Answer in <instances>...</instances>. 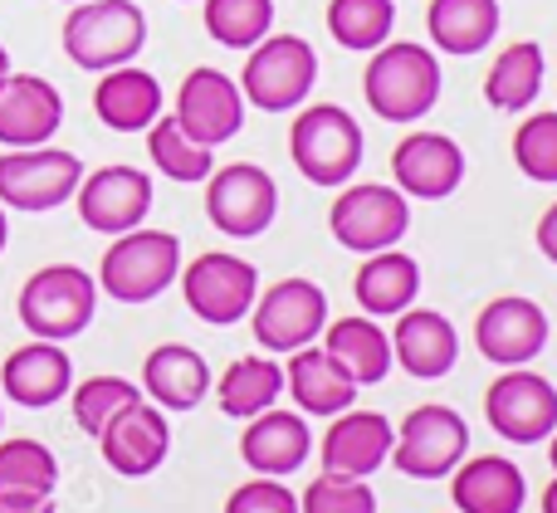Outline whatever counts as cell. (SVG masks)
<instances>
[{
    "instance_id": "obj_14",
    "label": "cell",
    "mask_w": 557,
    "mask_h": 513,
    "mask_svg": "<svg viewBox=\"0 0 557 513\" xmlns=\"http://www.w3.org/2000/svg\"><path fill=\"white\" fill-rule=\"evenodd\" d=\"M176 127H182L191 142L201 147H221L231 142L235 133L245 127V93L231 74L221 68H191L176 88Z\"/></svg>"
},
{
    "instance_id": "obj_8",
    "label": "cell",
    "mask_w": 557,
    "mask_h": 513,
    "mask_svg": "<svg viewBox=\"0 0 557 513\" xmlns=\"http://www.w3.org/2000/svg\"><path fill=\"white\" fill-rule=\"evenodd\" d=\"M176 279H182L186 309L201 323H211V328L240 323L245 313L255 309V299H260V270L225 250H211V254H201V260H191Z\"/></svg>"
},
{
    "instance_id": "obj_2",
    "label": "cell",
    "mask_w": 557,
    "mask_h": 513,
    "mask_svg": "<svg viewBox=\"0 0 557 513\" xmlns=\"http://www.w3.org/2000/svg\"><path fill=\"white\" fill-rule=\"evenodd\" d=\"M147 45V15L137 0H78L64 20V54L88 74L133 64Z\"/></svg>"
},
{
    "instance_id": "obj_36",
    "label": "cell",
    "mask_w": 557,
    "mask_h": 513,
    "mask_svg": "<svg viewBox=\"0 0 557 513\" xmlns=\"http://www.w3.org/2000/svg\"><path fill=\"white\" fill-rule=\"evenodd\" d=\"M206 29L225 49H255L274 29V0H206Z\"/></svg>"
},
{
    "instance_id": "obj_1",
    "label": "cell",
    "mask_w": 557,
    "mask_h": 513,
    "mask_svg": "<svg viewBox=\"0 0 557 513\" xmlns=\"http://www.w3.org/2000/svg\"><path fill=\"white\" fill-rule=\"evenodd\" d=\"M362 93L382 123H421L441 103V59L425 45H376L362 74Z\"/></svg>"
},
{
    "instance_id": "obj_18",
    "label": "cell",
    "mask_w": 557,
    "mask_h": 513,
    "mask_svg": "<svg viewBox=\"0 0 557 513\" xmlns=\"http://www.w3.org/2000/svg\"><path fill=\"white\" fill-rule=\"evenodd\" d=\"M396 191L411 201H445L465 182V152L445 133H411L392 152Z\"/></svg>"
},
{
    "instance_id": "obj_22",
    "label": "cell",
    "mask_w": 557,
    "mask_h": 513,
    "mask_svg": "<svg viewBox=\"0 0 557 513\" xmlns=\"http://www.w3.org/2000/svg\"><path fill=\"white\" fill-rule=\"evenodd\" d=\"M0 387H5V397L20 401V406L45 411V406H54L59 397H69V387H74V362H69V352L59 348V342L35 338L5 358Z\"/></svg>"
},
{
    "instance_id": "obj_30",
    "label": "cell",
    "mask_w": 557,
    "mask_h": 513,
    "mask_svg": "<svg viewBox=\"0 0 557 513\" xmlns=\"http://www.w3.org/2000/svg\"><path fill=\"white\" fill-rule=\"evenodd\" d=\"M323 352L357 381V387H372L392 372V338L376 328V318H337L323 338Z\"/></svg>"
},
{
    "instance_id": "obj_34",
    "label": "cell",
    "mask_w": 557,
    "mask_h": 513,
    "mask_svg": "<svg viewBox=\"0 0 557 513\" xmlns=\"http://www.w3.org/2000/svg\"><path fill=\"white\" fill-rule=\"evenodd\" d=\"M147 157L157 162V172L172 176V182H182V186L206 182V176L215 172L211 147L191 142V137L176 127V117H157V123L147 127Z\"/></svg>"
},
{
    "instance_id": "obj_41",
    "label": "cell",
    "mask_w": 557,
    "mask_h": 513,
    "mask_svg": "<svg viewBox=\"0 0 557 513\" xmlns=\"http://www.w3.org/2000/svg\"><path fill=\"white\" fill-rule=\"evenodd\" d=\"M0 513H54V495H0Z\"/></svg>"
},
{
    "instance_id": "obj_11",
    "label": "cell",
    "mask_w": 557,
    "mask_h": 513,
    "mask_svg": "<svg viewBox=\"0 0 557 513\" xmlns=\"http://www.w3.org/2000/svg\"><path fill=\"white\" fill-rule=\"evenodd\" d=\"M206 215L231 240H255L274 225L278 215V186L264 166L231 162L206 176Z\"/></svg>"
},
{
    "instance_id": "obj_38",
    "label": "cell",
    "mask_w": 557,
    "mask_h": 513,
    "mask_svg": "<svg viewBox=\"0 0 557 513\" xmlns=\"http://www.w3.org/2000/svg\"><path fill=\"white\" fill-rule=\"evenodd\" d=\"M513 162L529 182L557 186V108L553 113H533L513 133Z\"/></svg>"
},
{
    "instance_id": "obj_17",
    "label": "cell",
    "mask_w": 557,
    "mask_h": 513,
    "mask_svg": "<svg viewBox=\"0 0 557 513\" xmlns=\"http://www.w3.org/2000/svg\"><path fill=\"white\" fill-rule=\"evenodd\" d=\"M108 470L123 479H147L162 470L166 450H172V426H166V411L152 401H137V406L117 411L108 421V430L98 436Z\"/></svg>"
},
{
    "instance_id": "obj_13",
    "label": "cell",
    "mask_w": 557,
    "mask_h": 513,
    "mask_svg": "<svg viewBox=\"0 0 557 513\" xmlns=\"http://www.w3.org/2000/svg\"><path fill=\"white\" fill-rule=\"evenodd\" d=\"M484 416L513 446H539L557 430V387L529 367H509L484 391Z\"/></svg>"
},
{
    "instance_id": "obj_45",
    "label": "cell",
    "mask_w": 557,
    "mask_h": 513,
    "mask_svg": "<svg viewBox=\"0 0 557 513\" xmlns=\"http://www.w3.org/2000/svg\"><path fill=\"white\" fill-rule=\"evenodd\" d=\"M10 74V54H5V45H0V78Z\"/></svg>"
},
{
    "instance_id": "obj_43",
    "label": "cell",
    "mask_w": 557,
    "mask_h": 513,
    "mask_svg": "<svg viewBox=\"0 0 557 513\" xmlns=\"http://www.w3.org/2000/svg\"><path fill=\"white\" fill-rule=\"evenodd\" d=\"M543 513H557V479L543 489Z\"/></svg>"
},
{
    "instance_id": "obj_28",
    "label": "cell",
    "mask_w": 557,
    "mask_h": 513,
    "mask_svg": "<svg viewBox=\"0 0 557 513\" xmlns=\"http://www.w3.org/2000/svg\"><path fill=\"white\" fill-rule=\"evenodd\" d=\"M284 391H294L304 416H327V421L357 401V381L347 377L323 348H298L294 358H288Z\"/></svg>"
},
{
    "instance_id": "obj_16",
    "label": "cell",
    "mask_w": 557,
    "mask_h": 513,
    "mask_svg": "<svg viewBox=\"0 0 557 513\" xmlns=\"http://www.w3.org/2000/svg\"><path fill=\"white\" fill-rule=\"evenodd\" d=\"M474 342L490 362L499 367H529L543 348H548V313L533 299L504 293V299L484 303L474 318Z\"/></svg>"
},
{
    "instance_id": "obj_27",
    "label": "cell",
    "mask_w": 557,
    "mask_h": 513,
    "mask_svg": "<svg viewBox=\"0 0 557 513\" xmlns=\"http://www.w3.org/2000/svg\"><path fill=\"white\" fill-rule=\"evenodd\" d=\"M352 293L367 318H396V313L411 309L416 293H421V264H416L411 254H401L396 245L392 250H376V254H367L362 270H357Z\"/></svg>"
},
{
    "instance_id": "obj_20",
    "label": "cell",
    "mask_w": 557,
    "mask_h": 513,
    "mask_svg": "<svg viewBox=\"0 0 557 513\" xmlns=\"http://www.w3.org/2000/svg\"><path fill=\"white\" fill-rule=\"evenodd\" d=\"M64 123V98L39 74L0 78V147H45Z\"/></svg>"
},
{
    "instance_id": "obj_33",
    "label": "cell",
    "mask_w": 557,
    "mask_h": 513,
    "mask_svg": "<svg viewBox=\"0 0 557 513\" xmlns=\"http://www.w3.org/2000/svg\"><path fill=\"white\" fill-rule=\"evenodd\" d=\"M327 29L343 49L372 54L376 45H386L396 29V5L392 0H327Z\"/></svg>"
},
{
    "instance_id": "obj_42",
    "label": "cell",
    "mask_w": 557,
    "mask_h": 513,
    "mask_svg": "<svg viewBox=\"0 0 557 513\" xmlns=\"http://www.w3.org/2000/svg\"><path fill=\"white\" fill-rule=\"evenodd\" d=\"M533 240H539L543 260L557 264V201L548 205V211H543V221H539V230H533Z\"/></svg>"
},
{
    "instance_id": "obj_15",
    "label": "cell",
    "mask_w": 557,
    "mask_h": 513,
    "mask_svg": "<svg viewBox=\"0 0 557 513\" xmlns=\"http://www.w3.org/2000/svg\"><path fill=\"white\" fill-rule=\"evenodd\" d=\"M78 221L94 235H123L137 230L152 211V176L137 166H98L94 176H84L74 191Z\"/></svg>"
},
{
    "instance_id": "obj_6",
    "label": "cell",
    "mask_w": 557,
    "mask_h": 513,
    "mask_svg": "<svg viewBox=\"0 0 557 513\" xmlns=\"http://www.w3.org/2000/svg\"><path fill=\"white\" fill-rule=\"evenodd\" d=\"M318 84V54L298 35H264L240 68V93L260 113H288Z\"/></svg>"
},
{
    "instance_id": "obj_5",
    "label": "cell",
    "mask_w": 557,
    "mask_h": 513,
    "mask_svg": "<svg viewBox=\"0 0 557 513\" xmlns=\"http://www.w3.org/2000/svg\"><path fill=\"white\" fill-rule=\"evenodd\" d=\"M98 279L78 264H45L20 289V323L45 342H69L94 323Z\"/></svg>"
},
{
    "instance_id": "obj_12",
    "label": "cell",
    "mask_w": 557,
    "mask_h": 513,
    "mask_svg": "<svg viewBox=\"0 0 557 513\" xmlns=\"http://www.w3.org/2000/svg\"><path fill=\"white\" fill-rule=\"evenodd\" d=\"M264 352H298L327 328V293L313 279H278L245 313Z\"/></svg>"
},
{
    "instance_id": "obj_47",
    "label": "cell",
    "mask_w": 557,
    "mask_h": 513,
    "mask_svg": "<svg viewBox=\"0 0 557 513\" xmlns=\"http://www.w3.org/2000/svg\"><path fill=\"white\" fill-rule=\"evenodd\" d=\"M64 5H78V0H64Z\"/></svg>"
},
{
    "instance_id": "obj_31",
    "label": "cell",
    "mask_w": 557,
    "mask_h": 513,
    "mask_svg": "<svg viewBox=\"0 0 557 513\" xmlns=\"http://www.w3.org/2000/svg\"><path fill=\"white\" fill-rule=\"evenodd\" d=\"M284 397V367L270 358H235L215 381V406L235 421H250Z\"/></svg>"
},
{
    "instance_id": "obj_9",
    "label": "cell",
    "mask_w": 557,
    "mask_h": 513,
    "mask_svg": "<svg viewBox=\"0 0 557 513\" xmlns=\"http://www.w3.org/2000/svg\"><path fill=\"white\" fill-rule=\"evenodd\" d=\"M470 450V426H465L460 411L441 406V401H425L411 416L401 421L392 440V465L411 479H445Z\"/></svg>"
},
{
    "instance_id": "obj_29",
    "label": "cell",
    "mask_w": 557,
    "mask_h": 513,
    "mask_svg": "<svg viewBox=\"0 0 557 513\" xmlns=\"http://www.w3.org/2000/svg\"><path fill=\"white\" fill-rule=\"evenodd\" d=\"M425 29H431L435 49L470 59L480 49H490V39L499 35V0H431Z\"/></svg>"
},
{
    "instance_id": "obj_37",
    "label": "cell",
    "mask_w": 557,
    "mask_h": 513,
    "mask_svg": "<svg viewBox=\"0 0 557 513\" xmlns=\"http://www.w3.org/2000/svg\"><path fill=\"white\" fill-rule=\"evenodd\" d=\"M69 401H74L78 430L98 440L117 411H127V406L143 401V391H137L127 377H88V381H78V387H69Z\"/></svg>"
},
{
    "instance_id": "obj_46",
    "label": "cell",
    "mask_w": 557,
    "mask_h": 513,
    "mask_svg": "<svg viewBox=\"0 0 557 513\" xmlns=\"http://www.w3.org/2000/svg\"><path fill=\"white\" fill-rule=\"evenodd\" d=\"M548 460H553V470H557V430H553V446H548Z\"/></svg>"
},
{
    "instance_id": "obj_26",
    "label": "cell",
    "mask_w": 557,
    "mask_h": 513,
    "mask_svg": "<svg viewBox=\"0 0 557 513\" xmlns=\"http://www.w3.org/2000/svg\"><path fill=\"white\" fill-rule=\"evenodd\" d=\"M308 450H313V430L304 426V416L274 406L250 416V426L240 436V460L255 475H294L308 460Z\"/></svg>"
},
{
    "instance_id": "obj_44",
    "label": "cell",
    "mask_w": 557,
    "mask_h": 513,
    "mask_svg": "<svg viewBox=\"0 0 557 513\" xmlns=\"http://www.w3.org/2000/svg\"><path fill=\"white\" fill-rule=\"evenodd\" d=\"M5 240H10V221H5V205H0V250H5Z\"/></svg>"
},
{
    "instance_id": "obj_21",
    "label": "cell",
    "mask_w": 557,
    "mask_h": 513,
    "mask_svg": "<svg viewBox=\"0 0 557 513\" xmlns=\"http://www.w3.org/2000/svg\"><path fill=\"white\" fill-rule=\"evenodd\" d=\"M392 362H401L416 381H441L460 362V338L450 318L435 309H401L392 333Z\"/></svg>"
},
{
    "instance_id": "obj_10",
    "label": "cell",
    "mask_w": 557,
    "mask_h": 513,
    "mask_svg": "<svg viewBox=\"0 0 557 513\" xmlns=\"http://www.w3.org/2000/svg\"><path fill=\"white\" fill-rule=\"evenodd\" d=\"M327 230H333V240L343 250H357V254L392 250L411 230V201L396 186H376V182L347 186L333 201V211H327Z\"/></svg>"
},
{
    "instance_id": "obj_24",
    "label": "cell",
    "mask_w": 557,
    "mask_h": 513,
    "mask_svg": "<svg viewBox=\"0 0 557 513\" xmlns=\"http://www.w3.org/2000/svg\"><path fill=\"white\" fill-rule=\"evenodd\" d=\"M450 499L455 513H523L529 485L523 470L504 455H480V460H460L450 470Z\"/></svg>"
},
{
    "instance_id": "obj_25",
    "label": "cell",
    "mask_w": 557,
    "mask_h": 513,
    "mask_svg": "<svg viewBox=\"0 0 557 513\" xmlns=\"http://www.w3.org/2000/svg\"><path fill=\"white\" fill-rule=\"evenodd\" d=\"M94 113L113 133H147L162 117V84L133 64L103 68V78L94 88Z\"/></svg>"
},
{
    "instance_id": "obj_4",
    "label": "cell",
    "mask_w": 557,
    "mask_h": 513,
    "mask_svg": "<svg viewBox=\"0 0 557 513\" xmlns=\"http://www.w3.org/2000/svg\"><path fill=\"white\" fill-rule=\"evenodd\" d=\"M288 157L313 186H347L362 166V127L347 108L313 103L288 127Z\"/></svg>"
},
{
    "instance_id": "obj_3",
    "label": "cell",
    "mask_w": 557,
    "mask_h": 513,
    "mask_svg": "<svg viewBox=\"0 0 557 513\" xmlns=\"http://www.w3.org/2000/svg\"><path fill=\"white\" fill-rule=\"evenodd\" d=\"M182 274V240L166 230H123L113 235L103 264H98V289L117 303H152Z\"/></svg>"
},
{
    "instance_id": "obj_48",
    "label": "cell",
    "mask_w": 557,
    "mask_h": 513,
    "mask_svg": "<svg viewBox=\"0 0 557 513\" xmlns=\"http://www.w3.org/2000/svg\"><path fill=\"white\" fill-rule=\"evenodd\" d=\"M0 426H5V416H0Z\"/></svg>"
},
{
    "instance_id": "obj_39",
    "label": "cell",
    "mask_w": 557,
    "mask_h": 513,
    "mask_svg": "<svg viewBox=\"0 0 557 513\" xmlns=\"http://www.w3.org/2000/svg\"><path fill=\"white\" fill-rule=\"evenodd\" d=\"M298 513H376V495L367 479L318 475L298 499Z\"/></svg>"
},
{
    "instance_id": "obj_32",
    "label": "cell",
    "mask_w": 557,
    "mask_h": 513,
    "mask_svg": "<svg viewBox=\"0 0 557 513\" xmlns=\"http://www.w3.org/2000/svg\"><path fill=\"white\" fill-rule=\"evenodd\" d=\"M543 68H548V59H543V45H533V39H519V45L499 49V59L490 64V78H484L490 108H499V113H523L543 88Z\"/></svg>"
},
{
    "instance_id": "obj_23",
    "label": "cell",
    "mask_w": 557,
    "mask_h": 513,
    "mask_svg": "<svg viewBox=\"0 0 557 513\" xmlns=\"http://www.w3.org/2000/svg\"><path fill=\"white\" fill-rule=\"evenodd\" d=\"M143 391L162 411H196L211 397V367L186 342H162L143 362Z\"/></svg>"
},
{
    "instance_id": "obj_19",
    "label": "cell",
    "mask_w": 557,
    "mask_h": 513,
    "mask_svg": "<svg viewBox=\"0 0 557 513\" xmlns=\"http://www.w3.org/2000/svg\"><path fill=\"white\" fill-rule=\"evenodd\" d=\"M392 421L382 411H337L333 426L323 436V475H337V479H367L386 465L392 455Z\"/></svg>"
},
{
    "instance_id": "obj_40",
    "label": "cell",
    "mask_w": 557,
    "mask_h": 513,
    "mask_svg": "<svg viewBox=\"0 0 557 513\" xmlns=\"http://www.w3.org/2000/svg\"><path fill=\"white\" fill-rule=\"evenodd\" d=\"M225 513H298V499L294 489H284L274 475L264 479H250L240 485L231 499H225Z\"/></svg>"
},
{
    "instance_id": "obj_35",
    "label": "cell",
    "mask_w": 557,
    "mask_h": 513,
    "mask_svg": "<svg viewBox=\"0 0 557 513\" xmlns=\"http://www.w3.org/2000/svg\"><path fill=\"white\" fill-rule=\"evenodd\" d=\"M59 460L39 440H0V495H54Z\"/></svg>"
},
{
    "instance_id": "obj_7",
    "label": "cell",
    "mask_w": 557,
    "mask_h": 513,
    "mask_svg": "<svg viewBox=\"0 0 557 513\" xmlns=\"http://www.w3.org/2000/svg\"><path fill=\"white\" fill-rule=\"evenodd\" d=\"M84 162L64 147H10L0 157V205L10 211H54L74 201Z\"/></svg>"
}]
</instances>
